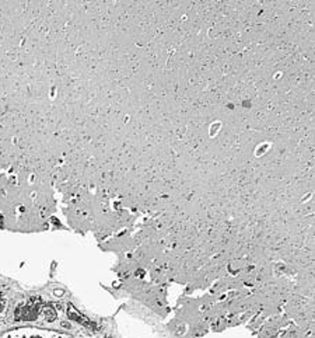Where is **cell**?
<instances>
[{
  "label": "cell",
  "mask_w": 315,
  "mask_h": 338,
  "mask_svg": "<svg viewBox=\"0 0 315 338\" xmlns=\"http://www.w3.org/2000/svg\"><path fill=\"white\" fill-rule=\"evenodd\" d=\"M0 338H71V336L64 334V333H59V331L25 327V329L7 331V333L1 334Z\"/></svg>",
  "instance_id": "1"
},
{
  "label": "cell",
  "mask_w": 315,
  "mask_h": 338,
  "mask_svg": "<svg viewBox=\"0 0 315 338\" xmlns=\"http://www.w3.org/2000/svg\"><path fill=\"white\" fill-rule=\"evenodd\" d=\"M40 299H31L28 303L17 307L16 320H34L40 313Z\"/></svg>",
  "instance_id": "2"
},
{
  "label": "cell",
  "mask_w": 315,
  "mask_h": 338,
  "mask_svg": "<svg viewBox=\"0 0 315 338\" xmlns=\"http://www.w3.org/2000/svg\"><path fill=\"white\" fill-rule=\"evenodd\" d=\"M67 316H69V319H71L73 322L79 323V324H81V326L86 327V329H90V330H98V327L95 326V323H93L91 320H88L86 316L80 315L79 312H77L73 306H69V309H67Z\"/></svg>",
  "instance_id": "3"
},
{
  "label": "cell",
  "mask_w": 315,
  "mask_h": 338,
  "mask_svg": "<svg viewBox=\"0 0 315 338\" xmlns=\"http://www.w3.org/2000/svg\"><path fill=\"white\" fill-rule=\"evenodd\" d=\"M45 316H47V320H49V322H54V320L56 319L55 310H54L52 307H49V309L45 310Z\"/></svg>",
  "instance_id": "4"
}]
</instances>
